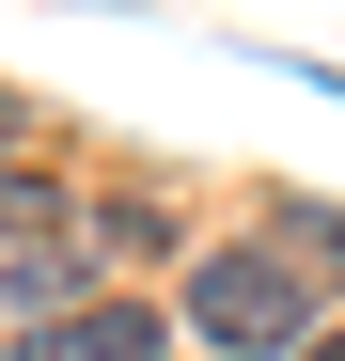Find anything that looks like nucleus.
<instances>
[{
  "instance_id": "3",
  "label": "nucleus",
  "mask_w": 345,
  "mask_h": 361,
  "mask_svg": "<svg viewBox=\"0 0 345 361\" xmlns=\"http://www.w3.org/2000/svg\"><path fill=\"white\" fill-rule=\"evenodd\" d=\"M47 235H79V220H63V189H47L32 157H0V252H47Z\"/></svg>"
},
{
  "instance_id": "2",
  "label": "nucleus",
  "mask_w": 345,
  "mask_h": 361,
  "mask_svg": "<svg viewBox=\"0 0 345 361\" xmlns=\"http://www.w3.org/2000/svg\"><path fill=\"white\" fill-rule=\"evenodd\" d=\"M16 361H157V314H47Z\"/></svg>"
},
{
  "instance_id": "4",
  "label": "nucleus",
  "mask_w": 345,
  "mask_h": 361,
  "mask_svg": "<svg viewBox=\"0 0 345 361\" xmlns=\"http://www.w3.org/2000/svg\"><path fill=\"white\" fill-rule=\"evenodd\" d=\"M282 252H299V267H330V283H345V204H282Z\"/></svg>"
},
{
  "instance_id": "6",
  "label": "nucleus",
  "mask_w": 345,
  "mask_h": 361,
  "mask_svg": "<svg viewBox=\"0 0 345 361\" xmlns=\"http://www.w3.org/2000/svg\"><path fill=\"white\" fill-rule=\"evenodd\" d=\"M314 361H345V330H330V345H314Z\"/></svg>"
},
{
  "instance_id": "5",
  "label": "nucleus",
  "mask_w": 345,
  "mask_h": 361,
  "mask_svg": "<svg viewBox=\"0 0 345 361\" xmlns=\"http://www.w3.org/2000/svg\"><path fill=\"white\" fill-rule=\"evenodd\" d=\"M0 142H32V110H16V94H0Z\"/></svg>"
},
{
  "instance_id": "1",
  "label": "nucleus",
  "mask_w": 345,
  "mask_h": 361,
  "mask_svg": "<svg viewBox=\"0 0 345 361\" xmlns=\"http://www.w3.org/2000/svg\"><path fill=\"white\" fill-rule=\"evenodd\" d=\"M189 330H204V345H236V361L299 345V330H314V267L282 252V235H236V252H204V267H189Z\"/></svg>"
}]
</instances>
